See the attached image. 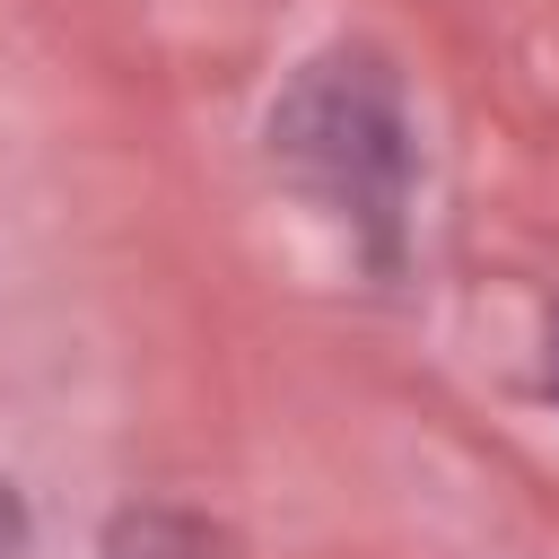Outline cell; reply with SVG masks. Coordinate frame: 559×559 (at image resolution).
Returning a JSON list of instances; mask_svg holds the SVG:
<instances>
[{"mask_svg":"<svg viewBox=\"0 0 559 559\" xmlns=\"http://www.w3.org/2000/svg\"><path fill=\"white\" fill-rule=\"evenodd\" d=\"M114 559H201V533L175 524V515H140L114 533Z\"/></svg>","mask_w":559,"mask_h":559,"instance_id":"7a4b0ae2","label":"cell"},{"mask_svg":"<svg viewBox=\"0 0 559 559\" xmlns=\"http://www.w3.org/2000/svg\"><path fill=\"white\" fill-rule=\"evenodd\" d=\"M271 157L332 201L341 218L393 227L402 192H411V122H402V87L376 52H323L288 79V96L271 105Z\"/></svg>","mask_w":559,"mask_h":559,"instance_id":"6da1fadb","label":"cell"},{"mask_svg":"<svg viewBox=\"0 0 559 559\" xmlns=\"http://www.w3.org/2000/svg\"><path fill=\"white\" fill-rule=\"evenodd\" d=\"M17 542H26V507H17V489L0 480V559H9Z\"/></svg>","mask_w":559,"mask_h":559,"instance_id":"3957f363","label":"cell"}]
</instances>
